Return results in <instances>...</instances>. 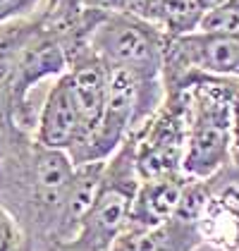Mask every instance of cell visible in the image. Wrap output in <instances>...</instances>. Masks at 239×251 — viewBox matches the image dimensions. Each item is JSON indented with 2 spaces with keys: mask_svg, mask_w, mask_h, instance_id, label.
I'll return each mask as SVG.
<instances>
[{
  "mask_svg": "<svg viewBox=\"0 0 239 251\" xmlns=\"http://www.w3.org/2000/svg\"><path fill=\"white\" fill-rule=\"evenodd\" d=\"M182 86L189 91V129L182 173L206 179L232 160V103L239 79L191 72L167 89Z\"/></svg>",
  "mask_w": 239,
  "mask_h": 251,
  "instance_id": "1",
  "label": "cell"
},
{
  "mask_svg": "<svg viewBox=\"0 0 239 251\" xmlns=\"http://www.w3.org/2000/svg\"><path fill=\"white\" fill-rule=\"evenodd\" d=\"M48 251H96V249L81 244V242H77V239H70V242H58V244H53Z\"/></svg>",
  "mask_w": 239,
  "mask_h": 251,
  "instance_id": "16",
  "label": "cell"
},
{
  "mask_svg": "<svg viewBox=\"0 0 239 251\" xmlns=\"http://www.w3.org/2000/svg\"><path fill=\"white\" fill-rule=\"evenodd\" d=\"M86 7H98L105 12H127V15H137L143 17L148 15L153 0H81Z\"/></svg>",
  "mask_w": 239,
  "mask_h": 251,
  "instance_id": "13",
  "label": "cell"
},
{
  "mask_svg": "<svg viewBox=\"0 0 239 251\" xmlns=\"http://www.w3.org/2000/svg\"><path fill=\"white\" fill-rule=\"evenodd\" d=\"M187 184V175H163V177H151L141 179L134 203H132V215L129 225L137 227H160L165 225L177 208L182 189Z\"/></svg>",
  "mask_w": 239,
  "mask_h": 251,
  "instance_id": "8",
  "label": "cell"
},
{
  "mask_svg": "<svg viewBox=\"0 0 239 251\" xmlns=\"http://www.w3.org/2000/svg\"><path fill=\"white\" fill-rule=\"evenodd\" d=\"M139 182L141 177L134 163V139L127 136L124 144L105 160L98 194L74 239L96 251H108L110 242L129 225Z\"/></svg>",
  "mask_w": 239,
  "mask_h": 251,
  "instance_id": "3",
  "label": "cell"
},
{
  "mask_svg": "<svg viewBox=\"0 0 239 251\" xmlns=\"http://www.w3.org/2000/svg\"><path fill=\"white\" fill-rule=\"evenodd\" d=\"M199 31H222L239 34V0H220L218 5L208 7Z\"/></svg>",
  "mask_w": 239,
  "mask_h": 251,
  "instance_id": "11",
  "label": "cell"
},
{
  "mask_svg": "<svg viewBox=\"0 0 239 251\" xmlns=\"http://www.w3.org/2000/svg\"><path fill=\"white\" fill-rule=\"evenodd\" d=\"M41 5V0H0V24L17 20L22 15L34 12Z\"/></svg>",
  "mask_w": 239,
  "mask_h": 251,
  "instance_id": "15",
  "label": "cell"
},
{
  "mask_svg": "<svg viewBox=\"0 0 239 251\" xmlns=\"http://www.w3.org/2000/svg\"><path fill=\"white\" fill-rule=\"evenodd\" d=\"M189 72L239 79V34L191 31L167 39L163 60V86H175Z\"/></svg>",
  "mask_w": 239,
  "mask_h": 251,
  "instance_id": "5",
  "label": "cell"
},
{
  "mask_svg": "<svg viewBox=\"0 0 239 251\" xmlns=\"http://www.w3.org/2000/svg\"><path fill=\"white\" fill-rule=\"evenodd\" d=\"M0 251H31V242L15 215L0 203Z\"/></svg>",
  "mask_w": 239,
  "mask_h": 251,
  "instance_id": "12",
  "label": "cell"
},
{
  "mask_svg": "<svg viewBox=\"0 0 239 251\" xmlns=\"http://www.w3.org/2000/svg\"><path fill=\"white\" fill-rule=\"evenodd\" d=\"M84 43L108 67H122L141 77L163 79L167 36L156 24L127 12L86 7L81 12Z\"/></svg>",
  "mask_w": 239,
  "mask_h": 251,
  "instance_id": "2",
  "label": "cell"
},
{
  "mask_svg": "<svg viewBox=\"0 0 239 251\" xmlns=\"http://www.w3.org/2000/svg\"><path fill=\"white\" fill-rule=\"evenodd\" d=\"M15 129L20 127L15 125V117H12V96H10L7 81H0V153L5 144L10 141V136L15 134Z\"/></svg>",
  "mask_w": 239,
  "mask_h": 251,
  "instance_id": "14",
  "label": "cell"
},
{
  "mask_svg": "<svg viewBox=\"0 0 239 251\" xmlns=\"http://www.w3.org/2000/svg\"><path fill=\"white\" fill-rule=\"evenodd\" d=\"M34 139L41 146L72 151L81 139V117L74 103V94L70 86L67 72H62L48 86L43 105H41L36 122H34Z\"/></svg>",
  "mask_w": 239,
  "mask_h": 251,
  "instance_id": "6",
  "label": "cell"
},
{
  "mask_svg": "<svg viewBox=\"0 0 239 251\" xmlns=\"http://www.w3.org/2000/svg\"><path fill=\"white\" fill-rule=\"evenodd\" d=\"M108 251H170L165 225L160 227H137L127 225L110 242Z\"/></svg>",
  "mask_w": 239,
  "mask_h": 251,
  "instance_id": "10",
  "label": "cell"
},
{
  "mask_svg": "<svg viewBox=\"0 0 239 251\" xmlns=\"http://www.w3.org/2000/svg\"><path fill=\"white\" fill-rule=\"evenodd\" d=\"M206 5L201 0H153L146 20L156 24L167 39L199 31Z\"/></svg>",
  "mask_w": 239,
  "mask_h": 251,
  "instance_id": "9",
  "label": "cell"
},
{
  "mask_svg": "<svg viewBox=\"0 0 239 251\" xmlns=\"http://www.w3.org/2000/svg\"><path fill=\"white\" fill-rule=\"evenodd\" d=\"M189 129V91L165 89V98L134 139V163L141 179L182 173V158Z\"/></svg>",
  "mask_w": 239,
  "mask_h": 251,
  "instance_id": "4",
  "label": "cell"
},
{
  "mask_svg": "<svg viewBox=\"0 0 239 251\" xmlns=\"http://www.w3.org/2000/svg\"><path fill=\"white\" fill-rule=\"evenodd\" d=\"M105 160H91V163H74V173L67 184V192L60 206L58 227H55V244L70 242L79 234V227L91 208L100 187Z\"/></svg>",
  "mask_w": 239,
  "mask_h": 251,
  "instance_id": "7",
  "label": "cell"
}]
</instances>
